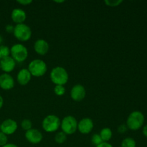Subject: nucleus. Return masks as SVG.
Masks as SVG:
<instances>
[{
    "instance_id": "nucleus-1",
    "label": "nucleus",
    "mask_w": 147,
    "mask_h": 147,
    "mask_svg": "<svg viewBox=\"0 0 147 147\" xmlns=\"http://www.w3.org/2000/svg\"><path fill=\"white\" fill-rule=\"evenodd\" d=\"M50 78L51 81L55 86H65L68 82L69 75L65 68L61 66H57L52 69Z\"/></svg>"
},
{
    "instance_id": "nucleus-2",
    "label": "nucleus",
    "mask_w": 147,
    "mask_h": 147,
    "mask_svg": "<svg viewBox=\"0 0 147 147\" xmlns=\"http://www.w3.org/2000/svg\"><path fill=\"white\" fill-rule=\"evenodd\" d=\"M144 116L139 111L131 112L126 119V125L131 131H137L143 126L144 123Z\"/></svg>"
},
{
    "instance_id": "nucleus-3",
    "label": "nucleus",
    "mask_w": 147,
    "mask_h": 147,
    "mask_svg": "<svg viewBox=\"0 0 147 147\" xmlns=\"http://www.w3.org/2000/svg\"><path fill=\"white\" fill-rule=\"evenodd\" d=\"M27 69L32 76L40 78L47 73V66L44 60L41 59H34L29 63Z\"/></svg>"
},
{
    "instance_id": "nucleus-4",
    "label": "nucleus",
    "mask_w": 147,
    "mask_h": 147,
    "mask_svg": "<svg viewBox=\"0 0 147 147\" xmlns=\"http://www.w3.org/2000/svg\"><path fill=\"white\" fill-rule=\"evenodd\" d=\"M60 123L61 120L58 116L54 114H50L43 119L42 127L47 133H53L60 128Z\"/></svg>"
},
{
    "instance_id": "nucleus-5",
    "label": "nucleus",
    "mask_w": 147,
    "mask_h": 147,
    "mask_svg": "<svg viewBox=\"0 0 147 147\" xmlns=\"http://www.w3.org/2000/svg\"><path fill=\"white\" fill-rule=\"evenodd\" d=\"M28 50L24 45L16 43L10 48V55L15 60L16 63H22L28 57Z\"/></svg>"
},
{
    "instance_id": "nucleus-6",
    "label": "nucleus",
    "mask_w": 147,
    "mask_h": 147,
    "mask_svg": "<svg viewBox=\"0 0 147 147\" xmlns=\"http://www.w3.org/2000/svg\"><path fill=\"white\" fill-rule=\"evenodd\" d=\"M31 28L27 24L22 23V24H16L14 26V30L13 34L17 40L20 42H27L30 40L32 37Z\"/></svg>"
},
{
    "instance_id": "nucleus-7",
    "label": "nucleus",
    "mask_w": 147,
    "mask_h": 147,
    "mask_svg": "<svg viewBox=\"0 0 147 147\" xmlns=\"http://www.w3.org/2000/svg\"><path fill=\"white\" fill-rule=\"evenodd\" d=\"M77 119L73 116H67L63 118L60 123V128L62 131L66 135H72L78 130Z\"/></svg>"
},
{
    "instance_id": "nucleus-8",
    "label": "nucleus",
    "mask_w": 147,
    "mask_h": 147,
    "mask_svg": "<svg viewBox=\"0 0 147 147\" xmlns=\"http://www.w3.org/2000/svg\"><path fill=\"white\" fill-rule=\"evenodd\" d=\"M18 129V124L14 119H7L4 120L0 125V131L7 136L14 134Z\"/></svg>"
},
{
    "instance_id": "nucleus-9",
    "label": "nucleus",
    "mask_w": 147,
    "mask_h": 147,
    "mask_svg": "<svg viewBox=\"0 0 147 147\" xmlns=\"http://www.w3.org/2000/svg\"><path fill=\"white\" fill-rule=\"evenodd\" d=\"M24 137L26 140L32 144H37L42 141L43 135L40 131L37 129H31L25 131Z\"/></svg>"
},
{
    "instance_id": "nucleus-10",
    "label": "nucleus",
    "mask_w": 147,
    "mask_h": 147,
    "mask_svg": "<svg viewBox=\"0 0 147 147\" xmlns=\"http://www.w3.org/2000/svg\"><path fill=\"white\" fill-rule=\"evenodd\" d=\"M86 90L81 84H76L70 90V98L76 102H80L86 98Z\"/></svg>"
},
{
    "instance_id": "nucleus-11",
    "label": "nucleus",
    "mask_w": 147,
    "mask_h": 147,
    "mask_svg": "<svg viewBox=\"0 0 147 147\" xmlns=\"http://www.w3.org/2000/svg\"><path fill=\"white\" fill-rule=\"evenodd\" d=\"M94 127L93 120L90 118H83L78 123V131L82 134H88Z\"/></svg>"
},
{
    "instance_id": "nucleus-12",
    "label": "nucleus",
    "mask_w": 147,
    "mask_h": 147,
    "mask_svg": "<svg viewBox=\"0 0 147 147\" xmlns=\"http://www.w3.org/2000/svg\"><path fill=\"white\" fill-rule=\"evenodd\" d=\"M14 79L9 73L0 75V88L4 90H9L14 87Z\"/></svg>"
},
{
    "instance_id": "nucleus-13",
    "label": "nucleus",
    "mask_w": 147,
    "mask_h": 147,
    "mask_svg": "<svg viewBox=\"0 0 147 147\" xmlns=\"http://www.w3.org/2000/svg\"><path fill=\"white\" fill-rule=\"evenodd\" d=\"M34 50L39 55H45L50 50V45L44 39H38L34 44Z\"/></svg>"
},
{
    "instance_id": "nucleus-14",
    "label": "nucleus",
    "mask_w": 147,
    "mask_h": 147,
    "mask_svg": "<svg viewBox=\"0 0 147 147\" xmlns=\"http://www.w3.org/2000/svg\"><path fill=\"white\" fill-rule=\"evenodd\" d=\"M0 67L4 73H9L15 68L16 62L11 56H8L0 60Z\"/></svg>"
},
{
    "instance_id": "nucleus-15",
    "label": "nucleus",
    "mask_w": 147,
    "mask_h": 147,
    "mask_svg": "<svg viewBox=\"0 0 147 147\" xmlns=\"http://www.w3.org/2000/svg\"><path fill=\"white\" fill-rule=\"evenodd\" d=\"M11 19L16 24H22L27 19V14L22 9L15 8L11 11Z\"/></svg>"
},
{
    "instance_id": "nucleus-16",
    "label": "nucleus",
    "mask_w": 147,
    "mask_h": 147,
    "mask_svg": "<svg viewBox=\"0 0 147 147\" xmlns=\"http://www.w3.org/2000/svg\"><path fill=\"white\" fill-rule=\"evenodd\" d=\"M32 77L27 68H22L18 72L17 75V81L20 86H24L28 84L31 80Z\"/></svg>"
},
{
    "instance_id": "nucleus-17",
    "label": "nucleus",
    "mask_w": 147,
    "mask_h": 147,
    "mask_svg": "<svg viewBox=\"0 0 147 147\" xmlns=\"http://www.w3.org/2000/svg\"><path fill=\"white\" fill-rule=\"evenodd\" d=\"M99 135L103 142H109L113 136V132L110 128L105 127L100 131Z\"/></svg>"
},
{
    "instance_id": "nucleus-18",
    "label": "nucleus",
    "mask_w": 147,
    "mask_h": 147,
    "mask_svg": "<svg viewBox=\"0 0 147 147\" xmlns=\"http://www.w3.org/2000/svg\"><path fill=\"white\" fill-rule=\"evenodd\" d=\"M54 139L56 143L58 144H62L65 143L67 140V135L62 131H58L55 135Z\"/></svg>"
},
{
    "instance_id": "nucleus-19",
    "label": "nucleus",
    "mask_w": 147,
    "mask_h": 147,
    "mask_svg": "<svg viewBox=\"0 0 147 147\" xmlns=\"http://www.w3.org/2000/svg\"><path fill=\"white\" fill-rule=\"evenodd\" d=\"M121 147H136V142L133 138H125L121 142Z\"/></svg>"
},
{
    "instance_id": "nucleus-20",
    "label": "nucleus",
    "mask_w": 147,
    "mask_h": 147,
    "mask_svg": "<svg viewBox=\"0 0 147 147\" xmlns=\"http://www.w3.org/2000/svg\"><path fill=\"white\" fill-rule=\"evenodd\" d=\"M20 126H21L22 129L24 131H29L30 129H32V122L30 119H23L21 123H20Z\"/></svg>"
},
{
    "instance_id": "nucleus-21",
    "label": "nucleus",
    "mask_w": 147,
    "mask_h": 147,
    "mask_svg": "<svg viewBox=\"0 0 147 147\" xmlns=\"http://www.w3.org/2000/svg\"><path fill=\"white\" fill-rule=\"evenodd\" d=\"M10 56V48L6 45L0 46V60Z\"/></svg>"
},
{
    "instance_id": "nucleus-22",
    "label": "nucleus",
    "mask_w": 147,
    "mask_h": 147,
    "mask_svg": "<svg viewBox=\"0 0 147 147\" xmlns=\"http://www.w3.org/2000/svg\"><path fill=\"white\" fill-rule=\"evenodd\" d=\"M54 93L57 96H63L65 93V88L64 86H60V85H57L54 87L53 89Z\"/></svg>"
},
{
    "instance_id": "nucleus-23",
    "label": "nucleus",
    "mask_w": 147,
    "mask_h": 147,
    "mask_svg": "<svg viewBox=\"0 0 147 147\" xmlns=\"http://www.w3.org/2000/svg\"><path fill=\"white\" fill-rule=\"evenodd\" d=\"M106 6L111 7H116L123 3V0H106L104 1Z\"/></svg>"
},
{
    "instance_id": "nucleus-24",
    "label": "nucleus",
    "mask_w": 147,
    "mask_h": 147,
    "mask_svg": "<svg viewBox=\"0 0 147 147\" xmlns=\"http://www.w3.org/2000/svg\"><path fill=\"white\" fill-rule=\"evenodd\" d=\"M91 142L94 146H97L101 143H103L101 138H100L99 134H94L91 137Z\"/></svg>"
},
{
    "instance_id": "nucleus-25",
    "label": "nucleus",
    "mask_w": 147,
    "mask_h": 147,
    "mask_svg": "<svg viewBox=\"0 0 147 147\" xmlns=\"http://www.w3.org/2000/svg\"><path fill=\"white\" fill-rule=\"evenodd\" d=\"M7 142H8V138L7 135L0 131V146H4V145L7 144Z\"/></svg>"
},
{
    "instance_id": "nucleus-26",
    "label": "nucleus",
    "mask_w": 147,
    "mask_h": 147,
    "mask_svg": "<svg viewBox=\"0 0 147 147\" xmlns=\"http://www.w3.org/2000/svg\"><path fill=\"white\" fill-rule=\"evenodd\" d=\"M127 129L128 128L126 124H121L119 126V128H118V131L121 134H123L127 131Z\"/></svg>"
},
{
    "instance_id": "nucleus-27",
    "label": "nucleus",
    "mask_w": 147,
    "mask_h": 147,
    "mask_svg": "<svg viewBox=\"0 0 147 147\" xmlns=\"http://www.w3.org/2000/svg\"><path fill=\"white\" fill-rule=\"evenodd\" d=\"M14 26H13L12 24H7V25H6L5 27V30L6 32H7V33H12L14 32Z\"/></svg>"
},
{
    "instance_id": "nucleus-28",
    "label": "nucleus",
    "mask_w": 147,
    "mask_h": 147,
    "mask_svg": "<svg viewBox=\"0 0 147 147\" xmlns=\"http://www.w3.org/2000/svg\"><path fill=\"white\" fill-rule=\"evenodd\" d=\"M17 3H19V4L23 6H27L30 5V4H32V0H18V1H17Z\"/></svg>"
},
{
    "instance_id": "nucleus-29",
    "label": "nucleus",
    "mask_w": 147,
    "mask_h": 147,
    "mask_svg": "<svg viewBox=\"0 0 147 147\" xmlns=\"http://www.w3.org/2000/svg\"><path fill=\"white\" fill-rule=\"evenodd\" d=\"M96 147H113L111 144H109V142H103L100 144H99L98 146Z\"/></svg>"
},
{
    "instance_id": "nucleus-30",
    "label": "nucleus",
    "mask_w": 147,
    "mask_h": 147,
    "mask_svg": "<svg viewBox=\"0 0 147 147\" xmlns=\"http://www.w3.org/2000/svg\"><path fill=\"white\" fill-rule=\"evenodd\" d=\"M142 133H143L144 136L145 137L147 138V124L145 125V126L143 127V130H142Z\"/></svg>"
},
{
    "instance_id": "nucleus-31",
    "label": "nucleus",
    "mask_w": 147,
    "mask_h": 147,
    "mask_svg": "<svg viewBox=\"0 0 147 147\" xmlns=\"http://www.w3.org/2000/svg\"><path fill=\"white\" fill-rule=\"evenodd\" d=\"M2 147H19L17 145L14 144H12V143H7V144L4 145V146Z\"/></svg>"
},
{
    "instance_id": "nucleus-32",
    "label": "nucleus",
    "mask_w": 147,
    "mask_h": 147,
    "mask_svg": "<svg viewBox=\"0 0 147 147\" xmlns=\"http://www.w3.org/2000/svg\"><path fill=\"white\" fill-rule=\"evenodd\" d=\"M3 105H4V99H3L2 96L0 95V109L3 107Z\"/></svg>"
},
{
    "instance_id": "nucleus-33",
    "label": "nucleus",
    "mask_w": 147,
    "mask_h": 147,
    "mask_svg": "<svg viewBox=\"0 0 147 147\" xmlns=\"http://www.w3.org/2000/svg\"><path fill=\"white\" fill-rule=\"evenodd\" d=\"M2 42H3V38H2V37L0 35V46L1 45V43H2Z\"/></svg>"
},
{
    "instance_id": "nucleus-34",
    "label": "nucleus",
    "mask_w": 147,
    "mask_h": 147,
    "mask_svg": "<svg viewBox=\"0 0 147 147\" xmlns=\"http://www.w3.org/2000/svg\"><path fill=\"white\" fill-rule=\"evenodd\" d=\"M54 2H55V3H63V2H65V1H63V0H62V1H57V0H56V1H54Z\"/></svg>"
},
{
    "instance_id": "nucleus-35",
    "label": "nucleus",
    "mask_w": 147,
    "mask_h": 147,
    "mask_svg": "<svg viewBox=\"0 0 147 147\" xmlns=\"http://www.w3.org/2000/svg\"><path fill=\"white\" fill-rule=\"evenodd\" d=\"M0 70H1V67H0Z\"/></svg>"
},
{
    "instance_id": "nucleus-36",
    "label": "nucleus",
    "mask_w": 147,
    "mask_h": 147,
    "mask_svg": "<svg viewBox=\"0 0 147 147\" xmlns=\"http://www.w3.org/2000/svg\"><path fill=\"white\" fill-rule=\"evenodd\" d=\"M0 125H1V123H0Z\"/></svg>"
}]
</instances>
